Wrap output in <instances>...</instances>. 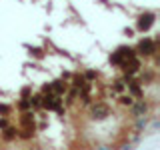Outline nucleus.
Here are the masks:
<instances>
[{
    "mask_svg": "<svg viewBox=\"0 0 160 150\" xmlns=\"http://www.w3.org/2000/svg\"><path fill=\"white\" fill-rule=\"evenodd\" d=\"M126 84H128V94L132 98H142L144 96V92H142V88H140V82H138V80H132V78H130Z\"/></svg>",
    "mask_w": 160,
    "mask_h": 150,
    "instance_id": "obj_3",
    "label": "nucleus"
},
{
    "mask_svg": "<svg viewBox=\"0 0 160 150\" xmlns=\"http://www.w3.org/2000/svg\"><path fill=\"white\" fill-rule=\"evenodd\" d=\"M118 102L122 104V106H132V104H134V98L130 96V94L126 96V94H122V92H120V98H118Z\"/></svg>",
    "mask_w": 160,
    "mask_h": 150,
    "instance_id": "obj_11",
    "label": "nucleus"
},
{
    "mask_svg": "<svg viewBox=\"0 0 160 150\" xmlns=\"http://www.w3.org/2000/svg\"><path fill=\"white\" fill-rule=\"evenodd\" d=\"M84 78H86V80H96V78H98V72H94V70H88V72L84 74Z\"/></svg>",
    "mask_w": 160,
    "mask_h": 150,
    "instance_id": "obj_17",
    "label": "nucleus"
},
{
    "mask_svg": "<svg viewBox=\"0 0 160 150\" xmlns=\"http://www.w3.org/2000/svg\"><path fill=\"white\" fill-rule=\"evenodd\" d=\"M154 22H156V14H152V12H144V14H140V16H138L136 28L140 30V32H148V30L154 26Z\"/></svg>",
    "mask_w": 160,
    "mask_h": 150,
    "instance_id": "obj_2",
    "label": "nucleus"
},
{
    "mask_svg": "<svg viewBox=\"0 0 160 150\" xmlns=\"http://www.w3.org/2000/svg\"><path fill=\"white\" fill-rule=\"evenodd\" d=\"M70 76H72V74H70V72H62V80H68Z\"/></svg>",
    "mask_w": 160,
    "mask_h": 150,
    "instance_id": "obj_22",
    "label": "nucleus"
},
{
    "mask_svg": "<svg viewBox=\"0 0 160 150\" xmlns=\"http://www.w3.org/2000/svg\"><path fill=\"white\" fill-rule=\"evenodd\" d=\"M20 126H34V112L32 110H24L20 116Z\"/></svg>",
    "mask_w": 160,
    "mask_h": 150,
    "instance_id": "obj_6",
    "label": "nucleus"
},
{
    "mask_svg": "<svg viewBox=\"0 0 160 150\" xmlns=\"http://www.w3.org/2000/svg\"><path fill=\"white\" fill-rule=\"evenodd\" d=\"M146 112H148V104L142 102V100H140L136 106L132 108V114H134V116H142V114H146Z\"/></svg>",
    "mask_w": 160,
    "mask_h": 150,
    "instance_id": "obj_9",
    "label": "nucleus"
},
{
    "mask_svg": "<svg viewBox=\"0 0 160 150\" xmlns=\"http://www.w3.org/2000/svg\"><path fill=\"white\" fill-rule=\"evenodd\" d=\"M90 114H92V118L94 120H102V118H106L108 116V108L104 106V104H94L92 106V110H90Z\"/></svg>",
    "mask_w": 160,
    "mask_h": 150,
    "instance_id": "obj_4",
    "label": "nucleus"
},
{
    "mask_svg": "<svg viewBox=\"0 0 160 150\" xmlns=\"http://www.w3.org/2000/svg\"><path fill=\"white\" fill-rule=\"evenodd\" d=\"M30 54H34L36 58H42V50L40 48H30Z\"/></svg>",
    "mask_w": 160,
    "mask_h": 150,
    "instance_id": "obj_18",
    "label": "nucleus"
},
{
    "mask_svg": "<svg viewBox=\"0 0 160 150\" xmlns=\"http://www.w3.org/2000/svg\"><path fill=\"white\" fill-rule=\"evenodd\" d=\"M4 132H2V140H6V142H12V140H16L18 136V130L14 128V126H6V128H2Z\"/></svg>",
    "mask_w": 160,
    "mask_h": 150,
    "instance_id": "obj_7",
    "label": "nucleus"
},
{
    "mask_svg": "<svg viewBox=\"0 0 160 150\" xmlns=\"http://www.w3.org/2000/svg\"><path fill=\"white\" fill-rule=\"evenodd\" d=\"M30 94H32V88L30 86H24L22 90H20V96L22 98H30Z\"/></svg>",
    "mask_w": 160,
    "mask_h": 150,
    "instance_id": "obj_16",
    "label": "nucleus"
},
{
    "mask_svg": "<svg viewBox=\"0 0 160 150\" xmlns=\"http://www.w3.org/2000/svg\"><path fill=\"white\" fill-rule=\"evenodd\" d=\"M68 90V84L64 82V80H54L52 82V94H56V96H64Z\"/></svg>",
    "mask_w": 160,
    "mask_h": 150,
    "instance_id": "obj_5",
    "label": "nucleus"
},
{
    "mask_svg": "<svg viewBox=\"0 0 160 150\" xmlns=\"http://www.w3.org/2000/svg\"><path fill=\"white\" fill-rule=\"evenodd\" d=\"M156 46H158V42H156V40L146 36V38H142V40H140L136 54H140V56H154V54H156Z\"/></svg>",
    "mask_w": 160,
    "mask_h": 150,
    "instance_id": "obj_1",
    "label": "nucleus"
},
{
    "mask_svg": "<svg viewBox=\"0 0 160 150\" xmlns=\"http://www.w3.org/2000/svg\"><path fill=\"white\" fill-rule=\"evenodd\" d=\"M122 62H124V58L120 56L118 52H112V54H110V64H116V66H120Z\"/></svg>",
    "mask_w": 160,
    "mask_h": 150,
    "instance_id": "obj_14",
    "label": "nucleus"
},
{
    "mask_svg": "<svg viewBox=\"0 0 160 150\" xmlns=\"http://www.w3.org/2000/svg\"><path fill=\"white\" fill-rule=\"evenodd\" d=\"M10 112H12V108H10L8 104H0V114H2V116H8Z\"/></svg>",
    "mask_w": 160,
    "mask_h": 150,
    "instance_id": "obj_15",
    "label": "nucleus"
},
{
    "mask_svg": "<svg viewBox=\"0 0 160 150\" xmlns=\"http://www.w3.org/2000/svg\"><path fill=\"white\" fill-rule=\"evenodd\" d=\"M116 52L122 56L124 60H130V58H134L136 56V50H132V48H128V46H118V50Z\"/></svg>",
    "mask_w": 160,
    "mask_h": 150,
    "instance_id": "obj_8",
    "label": "nucleus"
},
{
    "mask_svg": "<svg viewBox=\"0 0 160 150\" xmlns=\"http://www.w3.org/2000/svg\"><path fill=\"white\" fill-rule=\"evenodd\" d=\"M124 88H126V82H124V80H114V82H112V90L116 94L124 92Z\"/></svg>",
    "mask_w": 160,
    "mask_h": 150,
    "instance_id": "obj_12",
    "label": "nucleus"
},
{
    "mask_svg": "<svg viewBox=\"0 0 160 150\" xmlns=\"http://www.w3.org/2000/svg\"><path fill=\"white\" fill-rule=\"evenodd\" d=\"M124 34L130 38V36H134V30H132V28H126V30H124Z\"/></svg>",
    "mask_w": 160,
    "mask_h": 150,
    "instance_id": "obj_21",
    "label": "nucleus"
},
{
    "mask_svg": "<svg viewBox=\"0 0 160 150\" xmlns=\"http://www.w3.org/2000/svg\"><path fill=\"white\" fill-rule=\"evenodd\" d=\"M16 108L20 110V112H24V110H30V102H28V98H20V100H18V104H16Z\"/></svg>",
    "mask_w": 160,
    "mask_h": 150,
    "instance_id": "obj_13",
    "label": "nucleus"
},
{
    "mask_svg": "<svg viewBox=\"0 0 160 150\" xmlns=\"http://www.w3.org/2000/svg\"><path fill=\"white\" fill-rule=\"evenodd\" d=\"M6 126H8V118L2 116V118H0V128H6Z\"/></svg>",
    "mask_w": 160,
    "mask_h": 150,
    "instance_id": "obj_19",
    "label": "nucleus"
},
{
    "mask_svg": "<svg viewBox=\"0 0 160 150\" xmlns=\"http://www.w3.org/2000/svg\"><path fill=\"white\" fill-rule=\"evenodd\" d=\"M70 78H72V88H76V90H78L80 86H84V84H86V78H84L82 74H72Z\"/></svg>",
    "mask_w": 160,
    "mask_h": 150,
    "instance_id": "obj_10",
    "label": "nucleus"
},
{
    "mask_svg": "<svg viewBox=\"0 0 160 150\" xmlns=\"http://www.w3.org/2000/svg\"><path fill=\"white\" fill-rule=\"evenodd\" d=\"M46 92H52V84H44L42 86V94H46Z\"/></svg>",
    "mask_w": 160,
    "mask_h": 150,
    "instance_id": "obj_20",
    "label": "nucleus"
}]
</instances>
